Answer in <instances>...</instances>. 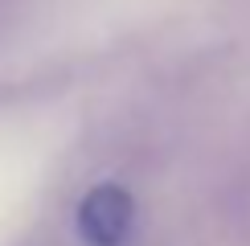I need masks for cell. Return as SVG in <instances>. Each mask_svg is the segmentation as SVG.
Here are the masks:
<instances>
[{"instance_id":"cell-1","label":"cell","mask_w":250,"mask_h":246,"mask_svg":"<svg viewBox=\"0 0 250 246\" xmlns=\"http://www.w3.org/2000/svg\"><path fill=\"white\" fill-rule=\"evenodd\" d=\"M74 226L86 246H123L135 230V197L123 184L103 181L82 193Z\"/></svg>"}]
</instances>
